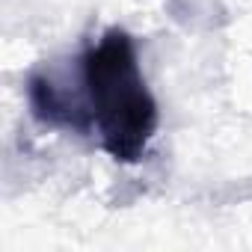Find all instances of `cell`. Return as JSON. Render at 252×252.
Wrapping results in <instances>:
<instances>
[{"label":"cell","mask_w":252,"mask_h":252,"mask_svg":"<svg viewBox=\"0 0 252 252\" xmlns=\"http://www.w3.org/2000/svg\"><path fill=\"white\" fill-rule=\"evenodd\" d=\"M80 77L101 149L119 163L143 160L160 116L140 71L134 39L122 27L104 30V36L86 48Z\"/></svg>","instance_id":"1"},{"label":"cell","mask_w":252,"mask_h":252,"mask_svg":"<svg viewBox=\"0 0 252 252\" xmlns=\"http://www.w3.org/2000/svg\"><path fill=\"white\" fill-rule=\"evenodd\" d=\"M27 101H30L33 116L42 125H48V128H60V131H71V134H89L95 128L86 89H83V95H77L71 86L57 80L51 71L30 74Z\"/></svg>","instance_id":"2"}]
</instances>
